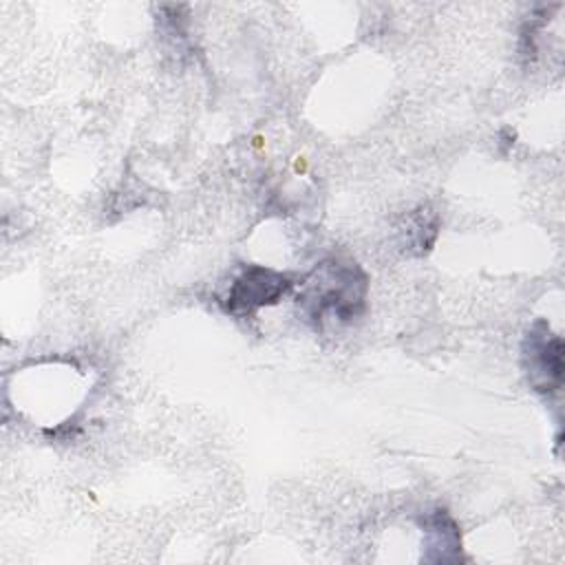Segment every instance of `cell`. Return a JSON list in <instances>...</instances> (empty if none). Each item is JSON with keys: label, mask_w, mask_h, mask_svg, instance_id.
<instances>
[{"label": "cell", "mask_w": 565, "mask_h": 565, "mask_svg": "<svg viewBox=\"0 0 565 565\" xmlns=\"http://www.w3.org/2000/svg\"><path fill=\"white\" fill-rule=\"evenodd\" d=\"M369 276L351 258H324L302 280L296 294L298 311L307 322L347 324L366 309Z\"/></svg>", "instance_id": "cell-1"}, {"label": "cell", "mask_w": 565, "mask_h": 565, "mask_svg": "<svg viewBox=\"0 0 565 565\" xmlns=\"http://www.w3.org/2000/svg\"><path fill=\"white\" fill-rule=\"evenodd\" d=\"M294 285L296 282L278 269L265 265H247L232 278L218 302L225 313L245 318L282 300V296H287Z\"/></svg>", "instance_id": "cell-2"}, {"label": "cell", "mask_w": 565, "mask_h": 565, "mask_svg": "<svg viewBox=\"0 0 565 565\" xmlns=\"http://www.w3.org/2000/svg\"><path fill=\"white\" fill-rule=\"evenodd\" d=\"M563 340L556 331H552L550 322L543 318L534 320L521 342V364L532 391L552 395L563 386Z\"/></svg>", "instance_id": "cell-3"}, {"label": "cell", "mask_w": 565, "mask_h": 565, "mask_svg": "<svg viewBox=\"0 0 565 565\" xmlns=\"http://www.w3.org/2000/svg\"><path fill=\"white\" fill-rule=\"evenodd\" d=\"M424 532V554L428 563H457L463 561L461 554V532L457 521L448 510L435 508L422 516Z\"/></svg>", "instance_id": "cell-4"}, {"label": "cell", "mask_w": 565, "mask_h": 565, "mask_svg": "<svg viewBox=\"0 0 565 565\" xmlns=\"http://www.w3.org/2000/svg\"><path fill=\"white\" fill-rule=\"evenodd\" d=\"M439 234V216L428 205H419L417 210L408 212L397 227V245L411 254L422 256L426 254Z\"/></svg>", "instance_id": "cell-5"}]
</instances>
